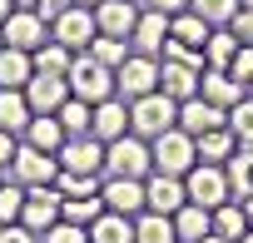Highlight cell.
<instances>
[{
    "label": "cell",
    "instance_id": "obj_53",
    "mask_svg": "<svg viewBox=\"0 0 253 243\" xmlns=\"http://www.w3.org/2000/svg\"><path fill=\"white\" fill-rule=\"evenodd\" d=\"M0 50H5V35H0Z\"/></svg>",
    "mask_w": 253,
    "mask_h": 243
},
{
    "label": "cell",
    "instance_id": "obj_51",
    "mask_svg": "<svg viewBox=\"0 0 253 243\" xmlns=\"http://www.w3.org/2000/svg\"><path fill=\"white\" fill-rule=\"evenodd\" d=\"M238 243H253V228H248V233H243V238H238Z\"/></svg>",
    "mask_w": 253,
    "mask_h": 243
},
{
    "label": "cell",
    "instance_id": "obj_18",
    "mask_svg": "<svg viewBox=\"0 0 253 243\" xmlns=\"http://www.w3.org/2000/svg\"><path fill=\"white\" fill-rule=\"evenodd\" d=\"M25 99H30L35 114H55V109L70 99V80H65V75H30Z\"/></svg>",
    "mask_w": 253,
    "mask_h": 243
},
{
    "label": "cell",
    "instance_id": "obj_21",
    "mask_svg": "<svg viewBox=\"0 0 253 243\" xmlns=\"http://www.w3.org/2000/svg\"><path fill=\"white\" fill-rule=\"evenodd\" d=\"M20 139H25V144H35V149H45V154H60L70 134H65V124H60L55 114H35L30 124H25V134H20Z\"/></svg>",
    "mask_w": 253,
    "mask_h": 243
},
{
    "label": "cell",
    "instance_id": "obj_17",
    "mask_svg": "<svg viewBox=\"0 0 253 243\" xmlns=\"http://www.w3.org/2000/svg\"><path fill=\"white\" fill-rule=\"evenodd\" d=\"M199 80H204V70H194L184 60H159V94H169L174 104L194 99L199 94Z\"/></svg>",
    "mask_w": 253,
    "mask_h": 243
},
{
    "label": "cell",
    "instance_id": "obj_7",
    "mask_svg": "<svg viewBox=\"0 0 253 243\" xmlns=\"http://www.w3.org/2000/svg\"><path fill=\"white\" fill-rule=\"evenodd\" d=\"M10 174H15V184H25V189H50V184L60 179V159L20 139V149H15V159H10Z\"/></svg>",
    "mask_w": 253,
    "mask_h": 243
},
{
    "label": "cell",
    "instance_id": "obj_49",
    "mask_svg": "<svg viewBox=\"0 0 253 243\" xmlns=\"http://www.w3.org/2000/svg\"><path fill=\"white\" fill-rule=\"evenodd\" d=\"M199 243H228V238H218V233H209V238H199Z\"/></svg>",
    "mask_w": 253,
    "mask_h": 243
},
{
    "label": "cell",
    "instance_id": "obj_25",
    "mask_svg": "<svg viewBox=\"0 0 253 243\" xmlns=\"http://www.w3.org/2000/svg\"><path fill=\"white\" fill-rule=\"evenodd\" d=\"M174 233H179V243H199V238L213 233V213L199 208V203H184V208L174 213Z\"/></svg>",
    "mask_w": 253,
    "mask_h": 243
},
{
    "label": "cell",
    "instance_id": "obj_9",
    "mask_svg": "<svg viewBox=\"0 0 253 243\" xmlns=\"http://www.w3.org/2000/svg\"><path fill=\"white\" fill-rule=\"evenodd\" d=\"M60 208H65V199H60V189H55V184H50V189H25L20 223H25L35 238H45V228H55V223H60Z\"/></svg>",
    "mask_w": 253,
    "mask_h": 243
},
{
    "label": "cell",
    "instance_id": "obj_26",
    "mask_svg": "<svg viewBox=\"0 0 253 243\" xmlns=\"http://www.w3.org/2000/svg\"><path fill=\"white\" fill-rule=\"evenodd\" d=\"M89 243H134V218L104 208V213L89 223Z\"/></svg>",
    "mask_w": 253,
    "mask_h": 243
},
{
    "label": "cell",
    "instance_id": "obj_8",
    "mask_svg": "<svg viewBox=\"0 0 253 243\" xmlns=\"http://www.w3.org/2000/svg\"><path fill=\"white\" fill-rule=\"evenodd\" d=\"M0 35H5V45H10V50L35 55V50L50 40V20H45L40 10H10V15H5V25H0Z\"/></svg>",
    "mask_w": 253,
    "mask_h": 243
},
{
    "label": "cell",
    "instance_id": "obj_54",
    "mask_svg": "<svg viewBox=\"0 0 253 243\" xmlns=\"http://www.w3.org/2000/svg\"><path fill=\"white\" fill-rule=\"evenodd\" d=\"M0 174H5V169H0ZM0 184H5V179H0Z\"/></svg>",
    "mask_w": 253,
    "mask_h": 243
},
{
    "label": "cell",
    "instance_id": "obj_3",
    "mask_svg": "<svg viewBox=\"0 0 253 243\" xmlns=\"http://www.w3.org/2000/svg\"><path fill=\"white\" fill-rule=\"evenodd\" d=\"M70 94L75 99H84V104H104V99H114V70L109 65H99L89 50H80L75 55V65H70Z\"/></svg>",
    "mask_w": 253,
    "mask_h": 243
},
{
    "label": "cell",
    "instance_id": "obj_24",
    "mask_svg": "<svg viewBox=\"0 0 253 243\" xmlns=\"http://www.w3.org/2000/svg\"><path fill=\"white\" fill-rule=\"evenodd\" d=\"M35 119L25 89H0V129H10V134H25V124Z\"/></svg>",
    "mask_w": 253,
    "mask_h": 243
},
{
    "label": "cell",
    "instance_id": "obj_2",
    "mask_svg": "<svg viewBox=\"0 0 253 243\" xmlns=\"http://www.w3.org/2000/svg\"><path fill=\"white\" fill-rule=\"evenodd\" d=\"M179 124V104L169 99V94H144V99H129V134H139V139H159V134H169Z\"/></svg>",
    "mask_w": 253,
    "mask_h": 243
},
{
    "label": "cell",
    "instance_id": "obj_29",
    "mask_svg": "<svg viewBox=\"0 0 253 243\" xmlns=\"http://www.w3.org/2000/svg\"><path fill=\"white\" fill-rule=\"evenodd\" d=\"M238 45H243V40H238L228 25H218V30L209 35V45H204V65H209V70H228V60L238 55Z\"/></svg>",
    "mask_w": 253,
    "mask_h": 243
},
{
    "label": "cell",
    "instance_id": "obj_37",
    "mask_svg": "<svg viewBox=\"0 0 253 243\" xmlns=\"http://www.w3.org/2000/svg\"><path fill=\"white\" fill-rule=\"evenodd\" d=\"M228 129L238 134V144H253V94H243V99L228 109Z\"/></svg>",
    "mask_w": 253,
    "mask_h": 243
},
{
    "label": "cell",
    "instance_id": "obj_19",
    "mask_svg": "<svg viewBox=\"0 0 253 243\" xmlns=\"http://www.w3.org/2000/svg\"><path fill=\"white\" fill-rule=\"evenodd\" d=\"M164 40H169V15H159V10H144L139 5V25H134V35H129V45L139 50V55H164Z\"/></svg>",
    "mask_w": 253,
    "mask_h": 243
},
{
    "label": "cell",
    "instance_id": "obj_38",
    "mask_svg": "<svg viewBox=\"0 0 253 243\" xmlns=\"http://www.w3.org/2000/svg\"><path fill=\"white\" fill-rule=\"evenodd\" d=\"M25 208V184H0V223H20Z\"/></svg>",
    "mask_w": 253,
    "mask_h": 243
},
{
    "label": "cell",
    "instance_id": "obj_47",
    "mask_svg": "<svg viewBox=\"0 0 253 243\" xmlns=\"http://www.w3.org/2000/svg\"><path fill=\"white\" fill-rule=\"evenodd\" d=\"M243 213H248V228H253V199H243Z\"/></svg>",
    "mask_w": 253,
    "mask_h": 243
},
{
    "label": "cell",
    "instance_id": "obj_33",
    "mask_svg": "<svg viewBox=\"0 0 253 243\" xmlns=\"http://www.w3.org/2000/svg\"><path fill=\"white\" fill-rule=\"evenodd\" d=\"M89 55H94L99 65H109V70H119L124 60L134 55V45H129V40H114V35H94V40H89Z\"/></svg>",
    "mask_w": 253,
    "mask_h": 243
},
{
    "label": "cell",
    "instance_id": "obj_14",
    "mask_svg": "<svg viewBox=\"0 0 253 243\" xmlns=\"http://www.w3.org/2000/svg\"><path fill=\"white\" fill-rule=\"evenodd\" d=\"M99 199H104L109 213L139 218V213H144V179H104V184H99Z\"/></svg>",
    "mask_w": 253,
    "mask_h": 243
},
{
    "label": "cell",
    "instance_id": "obj_23",
    "mask_svg": "<svg viewBox=\"0 0 253 243\" xmlns=\"http://www.w3.org/2000/svg\"><path fill=\"white\" fill-rule=\"evenodd\" d=\"M30 75H35V55H25V50H0V89H25L30 84Z\"/></svg>",
    "mask_w": 253,
    "mask_h": 243
},
{
    "label": "cell",
    "instance_id": "obj_44",
    "mask_svg": "<svg viewBox=\"0 0 253 243\" xmlns=\"http://www.w3.org/2000/svg\"><path fill=\"white\" fill-rule=\"evenodd\" d=\"M139 5H144V10H159V15H169V20H174V15H184V10H189V0H139Z\"/></svg>",
    "mask_w": 253,
    "mask_h": 243
},
{
    "label": "cell",
    "instance_id": "obj_48",
    "mask_svg": "<svg viewBox=\"0 0 253 243\" xmlns=\"http://www.w3.org/2000/svg\"><path fill=\"white\" fill-rule=\"evenodd\" d=\"M15 10H35V0H15Z\"/></svg>",
    "mask_w": 253,
    "mask_h": 243
},
{
    "label": "cell",
    "instance_id": "obj_42",
    "mask_svg": "<svg viewBox=\"0 0 253 243\" xmlns=\"http://www.w3.org/2000/svg\"><path fill=\"white\" fill-rule=\"evenodd\" d=\"M75 5H80V0H35V10H40V15L50 20V25H55V20H60L65 10H75Z\"/></svg>",
    "mask_w": 253,
    "mask_h": 243
},
{
    "label": "cell",
    "instance_id": "obj_12",
    "mask_svg": "<svg viewBox=\"0 0 253 243\" xmlns=\"http://www.w3.org/2000/svg\"><path fill=\"white\" fill-rule=\"evenodd\" d=\"M50 35L60 40V45H70L75 55L80 50H89V40L99 35V25H94V10H84V5H75V10H65L55 25H50Z\"/></svg>",
    "mask_w": 253,
    "mask_h": 243
},
{
    "label": "cell",
    "instance_id": "obj_5",
    "mask_svg": "<svg viewBox=\"0 0 253 243\" xmlns=\"http://www.w3.org/2000/svg\"><path fill=\"white\" fill-rule=\"evenodd\" d=\"M184 194H189V203H199V208H218V203H228L233 194H228V174H223V164H194L189 174H184Z\"/></svg>",
    "mask_w": 253,
    "mask_h": 243
},
{
    "label": "cell",
    "instance_id": "obj_1",
    "mask_svg": "<svg viewBox=\"0 0 253 243\" xmlns=\"http://www.w3.org/2000/svg\"><path fill=\"white\" fill-rule=\"evenodd\" d=\"M154 174V149L139 134H124L104 144V179H149Z\"/></svg>",
    "mask_w": 253,
    "mask_h": 243
},
{
    "label": "cell",
    "instance_id": "obj_28",
    "mask_svg": "<svg viewBox=\"0 0 253 243\" xmlns=\"http://www.w3.org/2000/svg\"><path fill=\"white\" fill-rule=\"evenodd\" d=\"M134 243H179V233H174V218L169 213H139L134 218Z\"/></svg>",
    "mask_w": 253,
    "mask_h": 243
},
{
    "label": "cell",
    "instance_id": "obj_45",
    "mask_svg": "<svg viewBox=\"0 0 253 243\" xmlns=\"http://www.w3.org/2000/svg\"><path fill=\"white\" fill-rule=\"evenodd\" d=\"M15 149H20V134H10V129H0V169H10Z\"/></svg>",
    "mask_w": 253,
    "mask_h": 243
},
{
    "label": "cell",
    "instance_id": "obj_11",
    "mask_svg": "<svg viewBox=\"0 0 253 243\" xmlns=\"http://www.w3.org/2000/svg\"><path fill=\"white\" fill-rule=\"evenodd\" d=\"M94 25H99V35L129 40L134 25H139V0H99L94 5Z\"/></svg>",
    "mask_w": 253,
    "mask_h": 243
},
{
    "label": "cell",
    "instance_id": "obj_55",
    "mask_svg": "<svg viewBox=\"0 0 253 243\" xmlns=\"http://www.w3.org/2000/svg\"><path fill=\"white\" fill-rule=\"evenodd\" d=\"M248 94H253V84H248Z\"/></svg>",
    "mask_w": 253,
    "mask_h": 243
},
{
    "label": "cell",
    "instance_id": "obj_46",
    "mask_svg": "<svg viewBox=\"0 0 253 243\" xmlns=\"http://www.w3.org/2000/svg\"><path fill=\"white\" fill-rule=\"evenodd\" d=\"M15 10V0H0V25H5V15Z\"/></svg>",
    "mask_w": 253,
    "mask_h": 243
},
{
    "label": "cell",
    "instance_id": "obj_15",
    "mask_svg": "<svg viewBox=\"0 0 253 243\" xmlns=\"http://www.w3.org/2000/svg\"><path fill=\"white\" fill-rule=\"evenodd\" d=\"M89 134L99 139V144H114V139H124L129 134V99H104V104H94V119H89Z\"/></svg>",
    "mask_w": 253,
    "mask_h": 243
},
{
    "label": "cell",
    "instance_id": "obj_41",
    "mask_svg": "<svg viewBox=\"0 0 253 243\" xmlns=\"http://www.w3.org/2000/svg\"><path fill=\"white\" fill-rule=\"evenodd\" d=\"M228 30H233L243 45H253V10H248V5H238V15L228 20Z\"/></svg>",
    "mask_w": 253,
    "mask_h": 243
},
{
    "label": "cell",
    "instance_id": "obj_30",
    "mask_svg": "<svg viewBox=\"0 0 253 243\" xmlns=\"http://www.w3.org/2000/svg\"><path fill=\"white\" fill-rule=\"evenodd\" d=\"M70 65H75V50H70V45H60L55 35L35 50V75H70Z\"/></svg>",
    "mask_w": 253,
    "mask_h": 243
},
{
    "label": "cell",
    "instance_id": "obj_4",
    "mask_svg": "<svg viewBox=\"0 0 253 243\" xmlns=\"http://www.w3.org/2000/svg\"><path fill=\"white\" fill-rule=\"evenodd\" d=\"M149 149H154V174H174V179H184V174L199 164V144H194V134H184L179 124H174L169 134L149 139Z\"/></svg>",
    "mask_w": 253,
    "mask_h": 243
},
{
    "label": "cell",
    "instance_id": "obj_52",
    "mask_svg": "<svg viewBox=\"0 0 253 243\" xmlns=\"http://www.w3.org/2000/svg\"><path fill=\"white\" fill-rule=\"evenodd\" d=\"M238 5H248V10H253V0H238Z\"/></svg>",
    "mask_w": 253,
    "mask_h": 243
},
{
    "label": "cell",
    "instance_id": "obj_35",
    "mask_svg": "<svg viewBox=\"0 0 253 243\" xmlns=\"http://www.w3.org/2000/svg\"><path fill=\"white\" fill-rule=\"evenodd\" d=\"M99 213H104V199H99V194H94V199H65V208H60V218H65V223H80V228H89Z\"/></svg>",
    "mask_w": 253,
    "mask_h": 243
},
{
    "label": "cell",
    "instance_id": "obj_40",
    "mask_svg": "<svg viewBox=\"0 0 253 243\" xmlns=\"http://www.w3.org/2000/svg\"><path fill=\"white\" fill-rule=\"evenodd\" d=\"M228 75H233V80H238L243 89L253 84V45H238V55L228 60Z\"/></svg>",
    "mask_w": 253,
    "mask_h": 243
},
{
    "label": "cell",
    "instance_id": "obj_32",
    "mask_svg": "<svg viewBox=\"0 0 253 243\" xmlns=\"http://www.w3.org/2000/svg\"><path fill=\"white\" fill-rule=\"evenodd\" d=\"M55 119H60V124H65V134L70 139H80V134H89V119H94V104H84V99H65L60 109H55Z\"/></svg>",
    "mask_w": 253,
    "mask_h": 243
},
{
    "label": "cell",
    "instance_id": "obj_16",
    "mask_svg": "<svg viewBox=\"0 0 253 243\" xmlns=\"http://www.w3.org/2000/svg\"><path fill=\"white\" fill-rule=\"evenodd\" d=\"M228 124V109H218V104H209L204 94H194V99H184L179 104V129L184 134H209V129H223Z\"/></svg>",
    "mask_w": 253,
    "mask_h": 243
},
{
    "label": "cell",
    "instance_id": "obj_36",
    "mask_svg": "<svg viewBox=\"0 0 253 243\" xmlns=\"http://www.w3.org/2000/svg\"><path fill=\"white\" fill-rule=\"evenodd\" d=\"M189 10L218 30V25H228V20L238 15V0H189Z\"/></svg>",
    "mask_w": 253,
    "mask_h": 243
},
{
    "label": "cell",
    "instance_id": "obj_27",
    "mask_svg": "<svg viewBox=\"0 0 253 243\" xmlns=\"http://www.w3.org/2000/svg\"><path fill=\"white\" fill-rule=\"evenodd\" d=\"M209 35H213V25H209V20H199L194 10H184V15H174V20H169V40H179V45H189V50H204V45H209Z\"/></svg>",
    "mask_w": 253,
    "mask_h": 243
},
{
    "label": "cell",
    "instance_id": "obj_10",
    "mask_svg": "<svg viewBox=\"0 0 253 243\" xmlns=\"http://www.w3.org/2000/svg\"><path fill=\"white\" fill-rule=\"evenodd\" d=\"M65 174H104V144L94 134H80V139H65V149L55 154Z\"/></svg>",
    "mask_w": 253,
    "mask_h": 243
},
{
    "label": "cell",
    "instance_id": "obj_50",
    "mask_svg": "<svg viewBox=\"0 0 253 243\" xmlns=\"http://www.w3.org/2000/svg\"><path fill=\"white\" fill-rule=\"evenodd\" d=\"M80 5H84V10H94V5H99V0H80Z\"/></svg>",
    "mask_w": 253,
    "mask_h": 243
},
{
    "label": "cell",
    "instance_id": "obj_22",
    "mask_svg": "<svg viewBox=\"0 0 253 243\" xmlns=\"http://www.w3.org/2000/svg\"><path fill=\"white\" fill-rule=\"evenodd\" d=\"M199 144V164H228L233 154H238V134L223 124V129H209V134H199L194 139Z\"/></svg>",
    "mask_w": 253,
    "mask_h": 243
},
{
    "label": "cell",
    "instance_id": "obj_39",
    "mask_svg": "<svg viewBox=\"0 0 253 243\" xmlns=\"http://www.w3.org/2000/svg\"><path fill=\"white\" fill-rule=\"evenodd\" d=\"M40 243H89V228H80V223H55V228H45V238Z\"/></svg>",
    "mask_w": 253,
    "mask_h": 243
},
{
    "label": "cell",
    "instance_id": "obj_43",
    "mask_svg": "<svg viewBox=\"0 0 253 243\" xmlns=\"http://www.w3.org/2000/svg\"><path fill=\"white\" fill-rule=\"evenodd\" d=\"M0 243H40L25 223H0Z\"/></svg>",
    "mask_w": 253,
    "mask_h": 243
},
{
    "label": "cell",
    "instance_id": "obj_34",
    "mask_svg": "<svg viewBox=\"0 0 253 243\" xmlns=\"http://www.w3.org/2000/svg\"><path fill=\"white\" fill-rule=\"evenodd\" d=\"M99 174H65L60 169V179H55V189H60V199H94L99 194Z\"/></svg>",
    "mask_w": 253,
    "mask_h": 243
},
{
    "label": "cell",
    "instance_id": "obj_20",
    "mask_svg": "<svg viewBox=\"0 0 253 243\" xmlns=\"http://www.w3.org/2000/svg\"><path fill=\"white\" fill-rule=\"evenodd\" d=\"M199 94L209 99V104H218V109H233L248 89L228 75V70H204V80H199Z\"/></svg>",
    "mask_w": 253,
    "mask_h": 243
},
{
    "label": "cell",
    "instance_id": "obj_6",
    "mask_svg": "<svg viewBox=\"0 0 253 243\" xmlns=\"http://www.w3.org/2000/svg\"><path fill=\"white\" fill-rule=\"evenodd\" d=\"M159 89V60L154 55H129L119 70H114V94L119 99H144V94H154Z\"/></svg>",
    "mask_w": 253,
    "mask_h": 243
},
{
    "label": "cell",
    "instance_id": "obj_13",
    "mask_svg": "<svg viewBox=\"0 0 253 243\" xmlns=\"http://www.w3.org/2000/svg\"><path fill=\"white\" fill-rule=\"evenodd\" d=\"M189 203V194H184V179H174V174H149L144 179V208L149 213H179Z\"/></svg>",
    "mask_w": 253,
    "mask_h": 243
},
{
    "label": "cell",
    "instance_id": "obj_31",
    "mask_svg": "<svg viewBox=\"0 0 253 243\" xmlns=\"http://www.w3.org/2000/svg\"><path fill=\"white\" fill-rule=\"evenodd\" d=\"M213 233H218V238H228V243H238V238L248 233V213H243V203H238V199H228V203H218V208H213Z\"/></svg>",
    "mask_w": 253,
    "mask_h": 243
}]
</instances>
